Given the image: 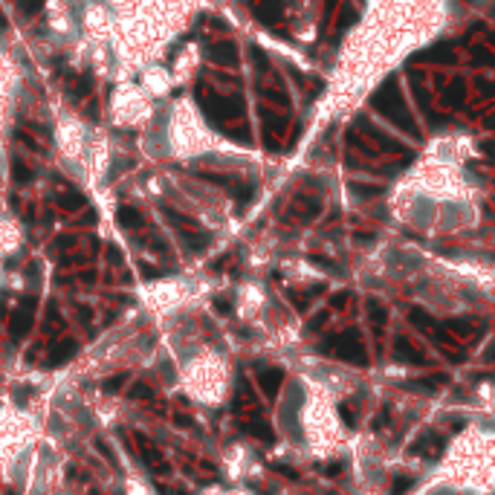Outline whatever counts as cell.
Wrapping results in <instances>:
<instances>
[{"mask_svg": "<svg viewBox=\"0 0 495 495\" xmlns=\"http://www.w3.org/2000/svg\"><path fill=\"white\" fill-rule=\"evenodd\" d=\"M414 486V478H397L391 484V495H403V492H408Z\"/></svg>", "mask_w": 495, "mask_h": 495, "instance_id": "12", "label": "cell"}, {"mask_svg": "<svg viewBox=\"0 0 495 495\" xmlns=\"http://www.w3.org/2000/svg\"><path fill=\"white\" fill-rule=\"evenodd\" d=\"M9 495H15V492H9Z\"/></svg>", "mask_w": 495, "mask_h": 495, "instance_id": "25", "label": "cell"}, {"mask_svg": "<svg viewBox=\"0 0 495 495\" xmlns=\"http://www.w3.org/2000/svg\"><path fill=\"white\" fill-rule=\"evenodd\" d=\"M15 177H18V180H29V177H32V174L26 171V168H23V165H15Z\"/></svg>", "mask_w": 495, "mask_h": 495, "instance_id": "20", "label": "cell"}, {"mask_svg": "<svg viewBox=\"0 0 495 495\" xmlns=\"http://www.w3.org/2000/svg\"><path fill=\"white\" fill-rule=\"evenodd\" d=\"M174 420H177L180 426H194V420H191V417H183V414H177Z\"/></svg>", "mask_w": 495, "mask_h": 495, "instance_id": "21", "label": "cell"}, {"mask_svg": "<svg viewBox=\"0 0 495 495\" xmlns=\"http://www.w3.org/2000/svg\"><path fill=\"white\" fill-rule=\"evenodd\" d=\"M411 322H414L417 327H423V330H426V327H429V330H435V327H438V324L432 322V316H426V313L417 310V307L411 310Z\"/></svg>", "mask_w": 495, "mask_h": 495, "instance_id": "10", "label": "cell"}, {"mask_svg": "<svg viewBox=\"0 0 495 495\" xmlns=\"http://www.w3.org/2000/svg\"><path fill=\"white\" fill-rule=\"evenodd\" d=\"M258 380H261V388H264L269 397H275L278 388H281V382H284V374H281L278 368H266V371L258 374Z\"/></svg>", "mask_w": 495, "mask_h": 495, "instance_id": "4", "label": "cell"}, {"mask_svg": "<svg viewBox=\"0 0 495 495\" xmlns=\"http://www.w3.org/2000/svg\"><path fill=\"white\" fill-rule=\"evenodd\" d=\"M324 322H327V313H319V316H316V319L310 322V330H319V327H322Z\"/></svg>", "mask_w": 495, "mask_h": 495, "instance_id": "18", "label": "cell"}, {"mask_svg": "<svg viewBox=\"0 0 495 495\" xmlns=\"http://www.w3.org/2000/svg\"><path fill=\"white\" fill-rule=\"evenodd\" d=\"M255 12H258L269 26H275V23L281 21V3H278V0H264V3L255 6Z\"/></svg>", "mask_w": 495, "mask_h": 495, "instance_id": "5", "label": "cell"}, {"mask_svg": "<svg viewBox=\"0 0 495 495\" xmlns=\"http://www.w3.org/2000/svg\"><path fill=\"white\" fill-rule=\"evenodd\" d=\"M76 350H79V345H76V342H69V339H67V342H61V345L52 350V359H49V365H64V362H67L73 353H76Z\"/></svg>", "mask_w": 495, "mask_h": 495, "instance_id": "7", "label": "cell"}, {"mask_svg": "<svg viewBox=\"0 0 495 495\" xmlns=\"http://www.w3.org/2000/svg\"><path fill=\"white\" fill-rule=\"evenodd\" d=\"M243 429H246L249 435H255L258 440H266V443H272V440H275V435L269 432V426H266V423H243Z\"/></svg>", "mask_w": 495, "mask_h": 495, "instance_id": "9", "label": "cell"}, {"mask_svg": "<svg viewBox=\"0 0 495 495\" xmlns=\"http://www.w3.org/2000/svg\"><path fill=\"white\" fill-rule=\"evenodd\" d=\"M119 223L127 226V229H139V226H142V215H139L136 208L125 206V208H119Z\"/></svg>", "mask_w": 495, "mask_h": 495, "instance_id": "8", "label": "cell"}, {"mask_svg": "<svg viewBox=\"0 0 495 495\" xmlns=\"http://www.w3.org/2000/svg\"><path fill=\"white\" fill-rule=\"evenodd\" d=\"M130 397H133V400H151L154 391H151V385H145V382H136V385L130 388Z\"/></svg>", "mask_w": 495, "mask_h": 495, "instance_id": "11", "label": "cell"}, {"mask_svg": "<svg viewBox=\"0 0 495 495\" xmlns=\"http://www.w3.org/2000/svg\"><path fill=\"white\" fill-rule=\"evenodd\" d=\"M136 443H139V449H142V461L148 463V469H154V472H160V475L168 472V463H165V458H162V452L157 446H151L145 438H136Z\"/></svg>", "mask_w": 495, "mask_h": 495, "instance_id": "3", "label": "cell"}, {"mask_svg": "<svg viewBox=\"0 0 495 495\" xmlns=\"http://www.w3.org/2000/svg\"><path fill=\"white\" fill-rule=\"evenodd\" d=\"M215 310H220V313H229L232 310V304L226 299H215Z\"/></svg>", "mask_w": 495, "mask_h": 495, "instance_id": "19", "label": "cell"}, {"mask_svg": "<svg viewBox=\"0 0 495 495\" xmlns=\"http://www.w3.org/2000/svg\"><path fill=\"white\" fill-rule=\"evenodd\" d=\"M324 353H333V357L345 359L350 365H359V368H365L368 365V353H365V347L359 342V333L357 330H345L342 336H336V339H327L322 345Z\"/></svg>", "mask_w": 495, "mask_h": 495, "instance_id": "1", "label": "cell"}, {"mask_svg": "<svg viewBox=\"0 0 495 495\" xmlns=\"http://www.w3.org/2000/svg\"><path fill=\"white\" fill-rule=\"evenodd\" d=\"M96 446H99V449L104 452V458H107V461H110V463H113V466H116V458H113V452H110V446H107V443H102V440H99V443H96Z\"/></svg>", "mask_w": 495, "mask_h": 495, "instance_id": "17", "label": "cell"}, {"mask_svg": "<svg viewBox=\"0 0 495 495\" xmlns=\"http://www.w3.org/2000/svg\"><path fill=\"white\" fill-rule=\"evenodd\" d=\"M61 206H67V208H81V206H84V197H79V194L61 197Z\"/></svg>", "mask_w": 495, "mask_h": 495, "instance_id": "15", "label": "cell"}, {"mask_svg": "<svg viewBox=\"0 0 495 495\" xmlns=\"http://www.w3.org/2000/svg\"><path fill=\"white\" fill-rule=\"evenodd\" d=\"M397 353H400L405 362H414V365H423V362H426V357H423V353H420V350H417L408 339H397Z\"/></svg>", "mask_w": 495, "mask_h": 495, "instance_id": "6", "label": "cell"}, {"mask_svg": "<svg viewBox=\"0 0 495 495\" xmlns=\"http://www.w3.org/2000/svg\"><path fill=\"white\" fill-rule=\"evenodd\" d=\"M174 495H185V492H174Z\"/></svg>", "mask_w": 495, "mask_h": 495, "instance_id": "24", "label": "cell"}, {"mask_svg": "<svg viewBox=\"0 0 495 495\" xmlns=\"http://www.w3.org/2000/svg\"><path fill=\"white\" fill-rule=\"evenodd\" d=\"M368 310H371V319H374V324H382V322H385V307H382V304H377V301H368Z\"/></svg>", "mask_w": 495, "mask_h": 495, "instance_id": "13", "label": "cell"}, {"mask_svg": "<svg viewBox=\"0 0 495 495\" xmlns=\"http://www.w3.org/2000/svg\"><path fill=\"white\" fill-rule=\"evenodd\" d=\"M339 414L345 417V423H347V426H357V417L350 414V408H347V403H342V405H339Z\"/></svg>", "mask_w": 495, "mask_h": 495, "instance_id": "16", "label": "cell"}, {"mask_svg": "<svg viewBox=\"0 0 495 495\" xmlns=\"http://www.w3.org/2000/svg\"><path fill=\"white\" fill-rule=\"evenodd\" d=\"M125 380H127V374H116V377H110V380L104 382L102 388H104V391H116V388H119Z\"/></svg>", "mask_w": 495, "mask_h": 495, "instance_id": "14", "label": "cell"}, {"mask_svg": "<svg viewBox=\"0 0 495 495\" xmlns=\"http://www.w3.org/2000/svg\"><path fill=\"white\" fill-rule=\"evenodd\" d=\"M32 313H35V301H23L21 307L12 313V319H9L12 339H23L26 336V330L32 327Z\"/></svg>", "mask_w": 495, "mask_h": 495, "instance_id": "2", "label": "cell"}, {"mask_svg": "<svg viewBox=\"0 0 495 495\" xmlns=\"http://www.w3.org/2000/svg\"><path fill=\"white\" fill-rule=\"evenodd\" d=\"M0 26H3V15H0Z\"/></svg>", "mask_w": 495, "mask_h": 495, "instance_id": "23", "label": "cell"}, {"mask_svg": "<svg viewBox=\"0 0 495 495\" xmlns=\"http://www.w3.org/2000/svg\"><path fill=\"white\" fill-rule=\"evenodd\" d=\"M322 469H324V472H330V475H333V472H342V463H327V466H322Z\"/></svg>", "mask_w": 495, "mask_h": 495, "instance_id": "22", "label": "cell"}]
</instances>
